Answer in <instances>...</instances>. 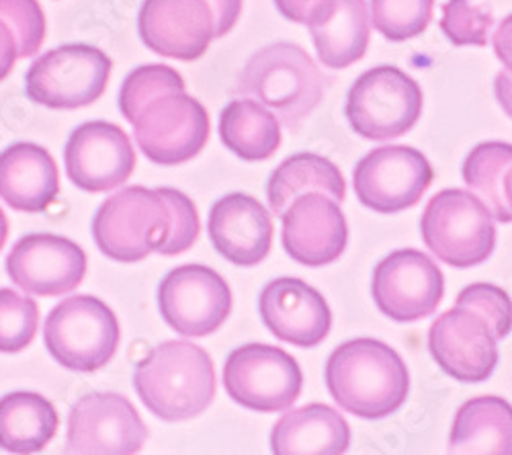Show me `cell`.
<instances>
[{"mask_svg": "<svg viewBox=\"0 0 512 455\" xmlns=\"http://www.w3.org/2000/svg\"><path fill=\"white\" fill-rule=\"evenodd\" d=\"M193 201L177 189L127 187L103 201L93 220L99 251L117 263H140L150 253L181 255L199 236Z\"/></svg>", "mask_w": 512, "mask_h": 455, "instance_id": "1", "label": "cell"}, {"mask_svg": "<svg viewBox=\"0 0 512 455\" xmlns=\"http://www.w3.org/2000/svg\"><path fill=\"white\" fill-rule=\"evenodd\" d=\"M334 402L361 419H386L402 408L410 390L404 359L386 343L353 339L334 349L326 363Z\"/></svg>", "mask_w": 512, "mask_h": 455, "instance_id": "2", "label": "cell"}, {"mask_svg": "<svg viewBox=\"0 0 512 455\" xmlns=\"http://www.w3.org/2000/svg\"><path fill=\"white\" fill-rule=\"evenodd\" d=\"M144 406L166 423L189 421L213 402L216 369L205 349L189 341L158 345L134 371Z\"/></svg>", "mask_w": 512, "mask_h": 455, "instance_id": "3", "label": "cell"}, {"mask_svg": "<svg viewBox=\"0 0 512 455\" xmlns=\"http://www.w3.org/2000/svg\"><path fill=\"white\" fill-rule=\"evenodd\" d=\"M236 93L256 99L287 130H297L320 105L324 76L304 48L279 41L246 62Z\"/></svg>", "mask_w": 512, "mask_h": 455, "instance_id": "4", "label": "cell"}, {"mask_svg": "<svg viewBox=\"0 0 512 455\" xmlns=\"http://www.w3.org/2000/svg\"><path fill=\"white\" fill-rule=\"evenodd\" d=\"M420 232L431 253L457 269L486 263L496 246L490 210L478 195L465 189H445L426 203Z\"/></svg>", "mask_w": 512, "mask_h": 455, "instance_id": "5", "label": "cell"}, {"mask_svg": "<svg viewBox=\"0 0 512 455\" xmlns=\"http://www.w3.org/2000/svg\"><path fill=\"white\" fill-rule=\"evenodd\" d=\"M121 339L113 310L95 296H72L58 304L46 318L44 343L64 367L93 374L105 367Z\"/></svg>", "mask_w": 512, "mask_h": 455, "instance_id": "6", "label": "cell"}, {"mask_svg": "<svg viewBox=\"0 0 512 455\" xmlns=\"http://www.w3.org/2000/svg\"><path fill=\"white\" fill-rule=\"evenodd\" d=\"M144 156L160 167H177L197 156L209 140V115L185 89H166L148 99L134 121Z\"/></svg>", "mask_w": 512, "mask_h": 455, "instance_id": "7", "label": "cell"}, {"mask_svg": "<svg viewBox=\"0 0 512 455\" xmlns=\"http://www.w3.org/2000/svg\"><path fill=\"white\" fill-rule=\"evenodd\" d=\"M345 113L361 138L377 142L400 138L422 115V91L400 68L377 66L357 78Z\"/></svg>", "mask_w": 512, "mask_h": 455, "instance_id": "8", "label": "cell"}, {"mask_svg": "<svg viewBox=\"0 0 512 455\" xmlns=\"http://www.w3.org/2000/svg\"><path fill=\"white\" fill-rule=\"evenodd\" d=\"M113 62L87 44H66L37 58L25 76L33 103L50 109H78L99 101L109 85Z\"/></svg>", "mask_w": 512, "mask_h": 455, "instance_id": "9", "label": "cell"}, {"mask_svg": "<svg viewBox=\"0 0 512 455\" xmlns=\"http://www.w3.org/2000/svg\"><path fill=\"white\" fill-rule=\"evenodd\" d=\"M304 386L297 361L279 347L244 345L224 363L228 396L254 412H283L300 398Z\"/></svg>", "mask_w": 512, "mask_h": 455, "instance_id": "10", "label": "cell"}, {"mask_svg": "<svg viewBox=\"0 0 512 455\" xmlns=\"http://www.w3.org/2000/svg\"><path fill=\"white\" fill-rule=\"evenodd\" d=\"M500 335L494 324L463 300L443 312L429 328V349L447 376L463 382H486L498 363Z\"/></svg>", "mask_w": 512, "mask_h": 455, "instance_id": "11", "label": "cell"}, {"mask_svg": "<svg viewBox=\"0 0 512 455\" xmlns=\"http://www.w3.org/2000/svg\"><path fill=\"white\" fill-rule=\"evenodd\" d=\"M164 322L185 337H207L228 320L232 292L226 279L205 265H181L158 287Z\"/></svg>", "mask_w": 512, "mask_h": 455, "instance_id": "12", "label": "cell"}, {"mask_svg": "<svg viewBox=\"0 0 512 455\" xmlns=\"http://www.w3.org/2000/svg\"><path fill=\"white\" fill-rule=\"evenodd\" d=\"M433 167L410 146H383L359 160L353 185L357 199L377 214H398L416 205L433 183Z\"/></svg>", "mask_w": 512, "mask_h": 455, "instance_id": "13", "label": "cell"}, {"mask_svg": "<svg viewBox=\"0 0 512 455\" xmlns=\"http://www.w3.org/2000/svg\"><path fill=\"white\" fill-rule=\"evenodd\" d=\"M371 292L381 314L396 322H416L437 312L445 279L431 257L402 248L375 267Z\"/></svg>", "mask_w": 512, "mask_h": 455, "instance_id": "14", "label": "cell"}, {"mask_svg": "<svg viewBox=\"0 0 512 455\" xmlns=\"http://www.w3.org/2000/svg\"><path fill=\"white\" fill-rule=\"evenodd\" d=\"M148 439L136 406L119 394H89L80 398L68 417L66 453L132 455Z\"/></svg>", "mask_w": 512, "mask_h": 455, "instance_id": "15", "label": "cell"}, {"mask_svg": "<svg viewBox=\"0 0 512 455\" xmlns=\"http://www.w3.org/2000/svg\"><path fill=\"white\" fill-rule=\"evenodd\" d=\"M66 173L70 181L89 193L111 191L132 177L136 152L130 136L109 121L78 126L66 142Z\"/></svg>", "mask_w": 512, "mask_h": 455, "instance_id": "16", "label": "cell"}, {"mask_svg": "<svg viewBox=\"0 0 512 455\" xmlns=\"http://www.w3.org/2000/svg\"><path fill=\"white\" fill-rule=\"evenodd\" d=\"M7 273L29 296L58 298L74 292L87 273L82 248L56 234L23 236L7 257Z\"/></svg>", "mask_w": 512, "mask_h": 455, "instance_id": "17", "label": "cell"}, {"mask_svg": "<svg viewBox=\"0 0 512 455\" xmlns=\"http://www.w3.org/2000/svg\"><path fill=\"white\" fill-rule=\"evenodd\" d=\"M283 220V248L300 265L324 267L340 259L349 242L347 218L324 193L310 191L291 201Z\"/></svg>", "mask_w": 512, "mask_h": 455, "instance_id": "18", "label": "cell"}, {"mask_svg": "<svg viewBox=\"0 0 512 455\" xmlns=\"http://www.w3.org/2000/svg\"><path fill=\"white\" fill-rule=\"evenodd\" d=\"M138 29L154 54L193 62L216 39V17L207 0H144Z\"/></svg>", "mask_w": 512, "mask_h": 455, "instance_id": "19", "label": "cell"}, {"mask_svg": "<svg viewBox=\"0 0 512 455\" xmlns=\"http://www.w3.org/2000/svg\"><path fill=\"white\" fill-rule=\"evenodd\" d=\"M259 312L271 333L293 347H318L330 333L332 314L324 296L302 279L281 277L263 289Z\"/></svg>", "mask_w": 512, "mask_h": 455, "instance_id": "20", "label": "cell"}, {"mask_svg": "<svg viewBox=\"0 0 512 455\" xmlns=\"http://www.w3.org/2000/svg\"><path fill=\"white\" fill-rule=\"evenodd\" d=\"M207 232L213 248L238 267L263 263L273 244L271 214L259 199L244 193H232L213 203Z\"/></svg>", "mask_w": 512, "mask_h": 455, "instance_id": "21", "label": "cell"}, {"mask_svg": "<svg viewBox=\"0 0 512 455\" xmlns=\"http://www.w3.org/2000/svg\"><path fill=\"white\" fill-rule=\"evenodd\" d=\"M306 25L326 68H349L367 52L371 21L365 0H316Z\"/></svg>", "mask_w": 512, "mask_h": 455, "instance_id": "22", "label": "cell"}, {"mask_svg": "<svg viewBox=\"0 0 512 455\" xmlns=\"http://www.w3.org/2000/svg\"><path fill=\"white\" fill-rule=\"evenodd\" d=\"M60 193L52 154L31 142H17L0 152V199L17 212L41 214Z\"/></svg>", "mask_w": 512, "mask_h": 455, "instance_id": "23", "label": "cell"}, {"mask_svg": "<svg viewBox=\"0 0 512 455\" xmlns=\"http://www.w3.org/2000/svg\"><path fill=\"white\" fill-rule=\"evenodd\" d=\"M349 445V423L320 402L285 412L271 433V451L277 455H338Z\"/></svg>", "mask_w": 512, "mask_h": 455, "instance_id": "24", "label": "cell"}, {"mask_svg": "<svg viewBox=\"0 0 512 455\" xmlns=\"http://www.w3.org/2000/svg\"><path fill=\"white\" fill-rule=\"evenodd\" d=\"M512 412L510 404L498 396L467 400L453 423L449 453L510 455Z\"/></svg>", "mask_w": 512, "mask_h": 455, "instance_id": "25", "label": "cell"}, {"mask_svg": "<svg viewBox=\"0 0 512 455\" xmlns=\"http://www.w3.org/2000/svg\"><path fill=\"white\" fill-rule=\"evenodd\" d=\"M310 191L324 193L336 203H343L347 197L343 173L320 154L302 152L289 156L273 171L267 185L271 212L281 218L295 197Z\"/></svg>", "mask_w": 512, "mask_h": 455, "instance_id": "26", "label": "cell"}, {"mask_svg": "<svg viewBox=\"0 0 512 455\" xmlns=\"http://www.w3.org/2000/svg\"><path fill=\"white\" fill-rule=\"evenodd\" d=\"M58 412L50 400L33 392H13L0 398V449L37 453L58 431Z\"/></svg>", "mask_w": 512, "mask_h": 455, "instance_id": "27", "label": "cell"}, {"mask_svg": "<svg viewBox=\"0 0 512 455\" xmlns=\"http://www.w3.org/2000/svg\"><path fill=\"white\" fill-rule=\"evenodd\" d=\"M220 136L238 158L267 160L281 146V123L259 101L238 99L222 111Z\"/></svg>", "mask_w": 512, "mask_h": 455, "instance_id": "28", "label": "cell"}, {"mask_svg": "<svg viewBox=\"0 0 512 455\" xmlns=\"http://www.w3.org/2000/svg\"><path fill=\"white\" fill-rule=\"evenodd\" d=\"M510 175L512 148L504 142H484L467 154L463 179L467 187L482 197L492 218L510 224Z\"/></svg>", "mask_w": 512, "mask_h": 455, "instance_id": "29", "label": "cell"}, {"mask_svg": "<svg viewBox=\"0 0 512 455\" xmlns=\"http://www.w3.org/2000/svg\"><path fill=\"white\" fill-rule=\"evenodd\" d=\"M435 0H371V23L390 41L418 37L429 27Z\"/></svg>", "mask_w": 512, "mask_h": 455, "instance_id": "30", "label": "cell"}, {"mask_svg": "<svg viewBox=\"0 0 512 455\" xmlns=\"http://www.w3.org/2000/svg\"><path fill=\"white\" fill-rule=\"evenodd\" d=\"M494 15L480 0H449L443 5L441 29L455 46H486Z\"/></svg>", "mask_w": 512, "mask_h": 455, "instance_id": "31", "label": "cell"}, {"mask_svg": "<svg viewBox=\"0 0 512 455\" xmlns=\"http://www.w3.org/2000/svg\"><path fill=\"white\" fill-rule=\"evenodd\" d=\"M37 304L9 287L0 289V353H19L35 337Z\"/></svg>", "mask_w": 512, "mask_h": 455, "instance_id": "32", "label": "cell"}, {"mask_svg": "<svg viewBox=\"0 0 512 455\" xmlns=\"http://www.w3.org/2000/svg\"><path fill=\"white\" fill-rule=\"evenodd\" d=\"M166 89H187L183 76L175 68L164 64L140 66L123 80L119 93V109L125 119L132 123L140 107Z\"/></svg>", "mask_w": 512, "mask_h": 455, "instance_id": "33", "label": "cell"}, {"mask_svg": "<svg viewBox=\"0 0 512 455\" xmlns=\"http://www.w3.org/2000/svg\"><path fill=\"white\" fill-rule=\"evenodd\" d=\"M0 21L11 29L19 58L35 56L41 50L46 39V15L37 0H0Z\"/></svg>", "mask_w": 512, "mask_h": 455, "instance_id": "34", "label": "cell"}, {"mask_svg": "<svg viewBox=\"0 0 512 455\" xmlns=\"http://www.w3.org/2000/svg\"><path fill=\"white\" fill-rule=\"evenodd\" d=\"M457 300H463L469 306H474L478 312H482L494 324L500 339H506L510 335L512 310H510V298L502 287L492 283L467 285L461 289Z\"/></svg>", "mask_w": 512, "mask_h": 455, "instance_id": "35", "label": "cell"}, {"mask_svg": "<svg viewBox=\"0 0 512 455\" xmlns=\"http://www.w3.org/2000/svg\"><path fill=\"white\" fill-rule=\"evenodd\" d=\"M216 17V37L228 35L240 19L242 0H207Z\"/></svg>", "mask_w": 512, "mask_h": 455, "instance_id": "36", "label": "cell"}, {"mask_svg": "<svg viewBox=\"0 0 512 455\" xmlns=\"http://www.w3.org/2000/svg\"><path fill=\"white\" fill-rule=\"evenodd\" d=\"M17 44L11 29L5 21H0V82H3L15 68L17 62Z\"/></svg>", "mask_w": 512, "mask_h": 455, "instance_id": "37", "label": "cell"}, {"mask_svg": "<svg viewBox=\"0 0 512 455\" xmlns=\"http://www.w3.org/2000/svg\"><path fill=\"white\" fill-rule=\"evenodd\" d=\"M316 0H275L279 13L293 21V23H304L308 21V13L314 7Z\"/></svg>", "mask_w": 512, "mask_h": 455, "instance_id": "38", "label": "cell"}, {"mask_svg": "<svg viewBox=\"0 0 512 455\" xmlns=\"http://www.w3.org/2000/svg\"><path fill=\"white\" fill-rule=\"evenodd\" d=\"M7 236H9V222H7L5 212L0 210V251H3V246L7 242Z\"/></svg>", "mask_w": 512, "mask_h": 455, "instance_id": "39", "label": "cell"}]
</instances>
